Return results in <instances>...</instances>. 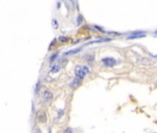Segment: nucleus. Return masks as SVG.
Returning a JSON list of instances; mask_svg holds the SVG:
<instances>
[{
	"mask_svg": "<svg viewBox=\"0 0 157 133\" xmlns=\"http://www.w3.org/2000/svg\"><path fill=\"white\" fill-rule=\"evenodd\" d=\"M90 73V68L87 66H77L75 68V76L80 79H83Z\"/></svg>",
	"mask_w": 157,
	"mask_h": 133,
	"instance_id": "f257e3e1",
	"label": "nucleus"
},
{
	"mask_svg": "<svg viewBox=\"0 0 157 133\" xmlns=\"http://www.w3.org/2000/svg\"><path fill=\"white\" fill-rule=\"evenodd\" d=\"M146 37V33L142 31H133L131 34H129L127 39L128 40H133V39H140V38H143Z\"/></svg>",
	"mask_w": 157,
	"mask_h": 133,
	"instance_id": "f03ea898",
	"label": "nucleus"
},
{
	"mask_svg": "<svg viewBox=\"0 0 157 133\" xmlns=\"http://www.w3.org/2000/svg\"><path fill=\"white\" fill-rule=\"evenodd\" d=\"M102 62L104 63V65L107 68H112L115 65H117V61L114 57H105L102 59Z\"/></svg>",
	"mask_w": 157,
	"mask_h": 133,
	"instance_id": "7ed1b4c3",
	"label": "nucleus"
},
{
	"mask_svg": "<svg viewBox=\"0 0 157 133\" xmlns=\"http://www.w3.org/2000/svg\"><path fill=\"white\" fill-rule=\"evenodd\" d=\"M46 120H47L46 113L44 112V111H40V112L37 114V121L39 122V123H45Z\"/></svg>",
	"mask_w": 157,
	"mask_h": 133,
	"instance_id": "20e7f679",
	"label": "nucleus"
},
{
	"mask_svg": "<svg viewBox=\"0 0 157 133\" xmlns=\"http://www.w3.org/2000/svg\"><path fill=\"white\" fill-rule=\"evenodd\" d=\"M64 5H65V7L67 8V9L68 10H73L74 8H75V3H74V0H62Z\"/></svg>",
	"mask_w": 157,
	"mask_h": 133,
	"instance_id": "39448f33",
	"label": "nucleus"
},
{
	"mask_svg": "<svg viewBox=\"0 0 157 133\" xmlns=\"http://www.w3.org/2000/svg\"><path fill=\"white\" fill-rule=\"evenodd\" d=\"M42 96L45 100L46 101H49L53 98V93L49 91V90H44L42 93Z\"/></svg>",
	"mask_w": 157,
	"mask_h": 133,
	"instance_id": "423d86ee",
	"label": "nucleus"
},
{
	"mask_svg": "<svg viewBox=\"0 0 157 133\" xmlns=\"http://www.w3.org/2000/svg\"><path fill=\"white\" fill-rule=\"evenodd\" d=\"M82 79H79V78H77V79H75L74 81L71 82V84H70V86H71L73 89H77L80 84H82Z\"/></svg>",
	"mask_w": 157,
	"mask_h": 133,
	"instance_id": "0eeeda50",
	"label": "nucleus"
},
{
	"mask_svg": "<svg viewBox=\"0 0 157 133\" xmlns=\"http://www.w3.org/2000/svg\"><path fill=\"white\" fill-rule=\"evenodd\" d=\"M61 70V66L60 65H54L52 68H51V70H50V72L53 73V74H55V73H57Z\"/></svg>",
	"mask_w": 157,
	"mask_h": 133,
	"instance_id": "6e6552de",
	"label": "nucleus"
},
{
	"mask_svg": "<svg viewBox=\"0 0 157 133\" xmlns=\"http://www.w3.org/2000/svg\"><path fill=\"white\" fill-rule=\"evenodd\" d=\"M82 49V47H79V48L70 50V51H68V52H67V53H65V56H71V55H74V54H77V53H79Z\"/></svg>",
	"mask_w": 157,
	"mask_h": 133,
	"instance_id": "1a4fd4ad",
	"label": "nucleus"
},
{
	"mask_svg": "<svg viewBox=\"0 0 157 133\" xmlns=\"http://www.w3.org/2000/svg\"><path fill=\"white\" fill-rule=\"evenodd\" d=\"M83 17H82V14H79L78 15V18H77V25H82L83 23Z\"/></svg>",
	"mask_w": 157,
	"mask_h": 133,
	"instance_id": "9d476101",
	"label": "nucleus"
},
{
	"mask_svg": "<svg viewBox=\"0 0 157 133\" xmlns=\"http://www.w3.org/2000/svg\"><path fill=\"white\" fill-rule=\"evenodd\" d=\"M57 56H58L57 53H55V54H54V55H52L51 57H50V63H52V62L55 61V60H56V58L57 57Z\"/></svg>",
	"mask_w": 157,
	"mask_h": 133,
	"instance_id": "9b49d317",
	"label": "nucleus"
},
{
	"mask_svg": "<svg viewBox=\"0 0 157 133\" xmlns=\"http://www.w3.org/2000/svg\"><path fill=\"white\" fill-rule=\"evenodd\" d=\"M59 41L62 42H66L68 41V37H65V36H60V37H59Z\"/></svg>",
	"mask_w": 157,
	"mask_h": 133,
	"instance_id": "f8f14e48",
	"label": "nucleus"
},
{
	"mask_svg": "<svg viewBox=\"0 0 157 133\" xmlns=\"http://www.w3.org/2000/svg\"><path fill=\"white\" fill-rule=\"evenodd\" d=\"M154 34H156V35H157V31H154Z\"/></svg>",
	"mask_w": 157,
	"mask_h": 133,
	"instance_id": "ddd939ff",
	"label": "nucleus"
}]
</instances>
